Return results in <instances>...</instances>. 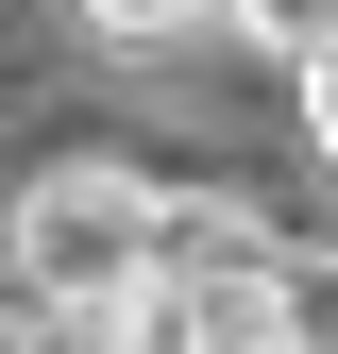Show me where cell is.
I'll use <instances>...</instances> for the list:
<instances>
[{
	"instance_id": "6da1fadb",
	"label": "cell",
	"mask_w": 338,
	"mask_h": 354,
	"mask_svg": "<svg viewBox=\"0 0 338 354\" xmlns=\"http://www.w3.org/2000/svg\"><path fill=\"white\" fill-rule=\"evenodd\" d=\"M152 270H169V186L118 152H51L17 186V304H51L68 337H118L152 321Z\"/></svg>"
},
{
	"instance_id": "7a4b0ae2",
	"label": "cell",
	"mask_w": 338,
	"mask_h": 354,
	"mask_svg": "<svg viewBox=\"0 0 338 354\" xmlns=\"http://www.w3.org/2000/svg\"><path fill=\"white\" fill-rule=\"evenodd\" d=\"M152 337L169 354H321L338 337V270H305V253H169L152 270Z\"/></svg>"
},
{
	"instance_id": "3957f363",
	"label": "cell",
	"mask_w": 338,
	"mask_h": 354,
	"mask_svg": "<svg viewBox=\"0 0 338 354\" xmlns=\"http://www.w3.org/2000/svg\"><path fill=\"white\" fill-rule=\"evenodd\" d=\"M68 17L102 34V51H169V34H203L220 0H68Z\"/></svg>"
},
{
	"instance_id": "277c9868",
	"label": "cell",
	"mask_w": 338,
	"mask_h": 354,
	"mask_svg": "<svg viewBox=\"0 0 338 354\" xmlns=\"http://www.w3.org/2000/svg\"><path fill=\"white\" fill-rule=\"evenodd\" d=\"M220 34H254V51H287V68H305L321 34H338V0H220Z\"/></svg>"
},
{
	"instance_id": "5b68a950",
	"label": "cell",
	"mask_w": 338,
	"mask_h": 354,
	"mask_svg": "<svg viewBox=\"0 0 338 354\" xmlns=\"http://www.w3.org/2000/svg\"><path fill=\"white\" fill-rule=\"evenodd\" d=\"M287 84H305V136H321V169H338V34H321V51L287 68Z\"/></svg>"
},
{
	"instance_id": "8992f818",
	"label": "cell",
	"mask_w": 338,
	"mask_h": 354,
	"mask_svg": "<svg viewBox=\"0 0 338 354\" xmlns=\"http://www.w3.org/2000/svg\"><path fill=\"white\" fill-rule=\"evenodd\" d=\"M0 354H68V321L51 304H0Z\"/></svg>"
},
{
	"instance_id": "52a82bcc",
	"label": "cell",
	"mask_w": 338,
	"mask_h": 354,
	"mask_svg": "<svg viewBox=\"0 0 338 354\" xmlns=\"http://www.w3.org/2000/svg\"><path fill=\"white\" fill-rule=\"evenodd\" d=\"M68 354H169V337H152V321H118V337H68Z\"/></svg>"
},
{
	"instance_id": "ba28073f",
	"label": "cell",
	"mask_w": 338,
	"mask_h": 354,
	"mask_svg": "<svg viewBox=\"0 0 338 354\" xmlns=\"http://www.w3.org/2000/svg\"><path fill=\"white\" fill-rule=\"evenodd\" d=\"M321 354H338V337H321Z\"/></svg>"
}]
</instances>
